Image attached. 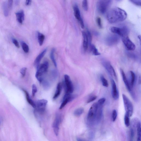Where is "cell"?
<instances>
[{"instance_id":"1","label":"cell","mask_w":141,"mask_h":141,"mask_svg":"<svg viewBox=\"0 0 141 141\" xmlns=\"http://www.w3.org/2000/svg\"><path fill=\"white\" fill-rule=\"evenodd\" d=\"M127 17V13L125 11L118 7L111 9L107 11L106 14V19L111 24L123 21Z\"/></svg>"},{"instance_id":"2","label":"cell","mask_w":141,"mask_h":141,"mask_svg":"<svg viewBox=\"0 0 141 141\" xmlns=\"http://www.w3.org/2000/svg\"><path fill=\"white\" fill-rule=\"evenodd\" d=\"M98 107L97 103H95L90 107L87 117V122L89 125H93L95 124Z\"/></svg>"},{"instance_id":"3","label":"cell","mask_w":141,"mask_h":141,"mask_svg":"<svg viewBox=\"0 0 141 141\" xmlns=\"http://www.w3.org/2000/svg\"><path fill=\"white\" fill-rule=\"evenodd\" d=\"M112 0H98L97 8L98 12L102 14L106 12L112 3Z\"/></svg>"},{"instance_id":"4","label":"cell","mask_w":141,"mask_h":141,"mask_svg":"<svg viewBox=\"0 0 141 141\" xmlns=\"http://www.w3.org/2000/svg\"><path fill=\"white\" fill-rule=\"evenodd\" d=\"M49 66V63L47 62H45L39 65L37 68V70L35 77L40 82H42L43 80V76L47 72Z\"/></svg>"},{"instance_id":"5","label":"cell","mask_w":141,"mask_h":141,"mask_svg":"<svg viewBox=\"0 0 141 141\" xmlns=\"http://www.w3.org/2000/svg\"><path fill=\"white\" fill-rule=\"evenodd\" d=\"M124 107L126 113L129 117L132 116L133 112V107L132 103L125 94H122Z\"/></svg>"},{"instance_id":"6","label":"cell","mask_w":141,"mask_h":141,"mask_svg":"<svg viewBox=\"0 0 141 141\" xmlns=\"http://www.w3.org/2000/svg\"><path fill=\"white\" fill-rule=\"evenodd\" d=\"M110 30L112 33L122 37L127 36L129 32V29L126 27H111Z\"/></svg>"},{"instance_id":"7","label":"cell","mask_w":141,"mask_h":141,"mask_svg":"<svg viewBox=\"0 0 141 141\" xmlns=\"http://www.w3.org/2000/svg\"><path fill=\"white\" fill-rule=\"evenodd\" d=\"M122 40L124 45L128 50L133 51L136 49V46L131 41L128 36L122 37Z\"/></svg>"},{"instance_id":"8","label":"cell","mask_w":141,"mask_h":141,"mask_svg":"<svg viewBox=\"0 0 141 141\" xmlns=\"http://www.w3.org/2000/svg\"><path fill=\"white\" fill-rule=\"evenodd\" d=\"M73 9L74 15L75 17L80 24L82 28L84 29L85 27L84 23L81 16L80 11L79 10L78 6L77 4L74 5L73 7Z\"/></svg>"},{"instance_id":"9","label":"cell","mask_w":141,"mask_h":141,"mask_svg":"<svg viewBox=\"0 0 141 141\" xmlns=\"http://www.w3.org/2000/svg\"><path fill=\"white\" fill-rule=\"evenodd\" d=\"M66 90V93L71 94L74 90L73 86L70 77L66 75L64 76Z\"/></svg>"},{"instance_id":"10","label":"cell","mask_w":141,"mask_h":141,"mask_svg":"<svg viewBox=\"0 0 141 141\" xmlns=\"http://www.w3.org/2000/svg\"><path fill=\"white\" fill-rule=\"evenodd\" d=\"M47 101L45 99L38 100L35 103L36 108L37 110L40 112H43L45 110Z\"/></svg>"},{"instance_id":"11","label":"cell","mask_w":141,"mask_h":141,"mask_svg":"<svg viewBox=\"0 0 141 141\" xmlns=\"http://www.w3.org/2000/svg\"><path fill=\"white\" fill-rule=\"evenodd\" d=\"M61 121V118L60 115L57 114L53 126L54 131L56 136H57L59 134V127Z\"/></svg>"},{"instance_id":"12","label":"cell","mask_w":141,"mask_h":141,"mask_svg":"<svg viewBox=\"0 0 141 141\" xmlns=\"http://www.w3.org/2000/svg\"><path fill=\"white\" fill-rule=\"evenodd\" d=\"M75 97V96L72 95L71 94L66 93L65 95L63 98L62 103L59 109H62L67 104L73 100Z\"/></svg>"},{"instance_id":"13","label":"cell","mask_w":141,"mask_h":141,"mask_svg":"<svg viewBox=\"0 0 141 141\" xmlns=\"http://www.w3.org/2000/svg\"><path fill=\"white\" fill-rule=\"evenodd\" d=\"M103 66L111 76H113L117 79L116 74L113 67L111 65L110 63L107 62H104L103 63Z\"/></svg>"},{"instance_id":"14","label":"cell","mask_w":141,"mask_h":141,"mask_svg":"<svg viewBox=\"0 0 141 141\" xmlns=\"http://www.w3.org/2000/svg\"><path fill=\"white\" fill-rule=\"evenodd\" d=\"M112 86V97L115 100H117L119 97V94L115 82L113 79L111 80Z\"/></svg>"},{"instance_id":"15","label":"cell","mask_w":141,"mask_h":141,"mask_svg":"<svg viewBox=\"0 0 141 141\" xmlns=\"http://www.w3.org/2000/svg\"><path fill=\"white\" fill-rule=\"evenodd\" d=\"M120 71L121 72L122 79H123L124 82L125 83L126 88H127L128 90L130 93L131 94V95L134 98V95L133 93L132 92L131 87L130 86V85L128 82V81L127 77H126L125 73H124L123 70L122 69H120Z\"/></svg>"},{"instance_id":"16","label":"cell","mask_w":141,"mask_h":141,"mask_svg":"<svg viewBox=\"0 0 141 141\" xmlns=\"http://www.w3.org/2000/svg\"><path fill=\"white\" fill-rule=\"evenodd\" d=\"M107 39V43L108 45H112L117 43L119 38L116 35H112L109 36Z\"/></svg>"},{"instance_id":"17","label":"cell","mask_w":141,"mask_h":141,"mask_svg":"<svg viewBox=\"0 0 141 141\" xmlns=\"http://www.w3.org/2000/svg\"><path fill=\"white\" fill-rule=\"evenodd\" d=\"M47 49H45L41 53L36 57L34 62V65L37 68L40 65L41 60L44 57L47 52Z\"/></svg>"},{"instance_id":"18","label":"cell","mask_w":141,"mask_h":141,"mask_svg":"<svg viewBox=\"0 0 141 141\" xmlns=\"http://www.w3.org/2000/svg\"><path fill=\"white\" fill-rule=\"evenodd\" d=\"M83 38V46L85 51H86L88 49V40L86 32L84 31L82 32Z\"/></svg>"},{"instance_id":"19","label":"cell","mask_w":141,"mask_h":141,"mask_svg":"<svg viewBox=\"0 0 141 141\" xmlns=\"http://www.w3.org/2000/svg\"><path fill=\"white\" fill-rule=\"evenodd\" d=\"M17 19L18 22L20 24H23L24 20L25 14L24 11L21 10L16 13Z\"/></svg>"},{"instance_id":"20","label":"cell","mask_w":141,"mask_h":141,"mask_svg":"<svg viewBox=\"0 0 141 141\" xmlns=\"http://www.w3.org/2000/svg\"><path fill=\"white\" fill-rule=\"evenodd\" d=\"M24 93L26 96V99L28 102L32 106L33 108H36V105H35V103L34 101H33V100L31 99L30 96H29V94L26 90H25L23 89Z\"/></svg>"},{"instance_id":"21","label":"cell","mask_w":141,"mask_h":141,"mask_svg":"<svg viewBox=\"0 0 141 141\" xmlns=\"http://www.w3.org/2000/svg\"><path fill=\"white\" fill-rule=\"evenodd\" d=\"M62 89V85L60 82L58 83L57 86V90L54 96H53V99L55 100L57 99L60 95Z\"/></svg>"},{"instance_id":"22","label":"cell","mask_w":141,"mask_h":141,"mask_svg":"<svg viewBox=\"0 0 141 141\" xmlns=\"http://www.w3.org/2000/svg\"><path fill=\"white\" fill-rule=\"evenodd\" d=\"M38 43L40 46H42L43 44L45 39V36L42 33L38 32Z\"/></svg>"},{"instance_id":"23","label":"cell","mask_w":141,"mask_h":141,"mask_svg":"<svg viewBox=\"0 0 141 141\" xmlns=\"http://www.w3.org/2000/svg\"><path fill=\"white\" fill-rule=\"evenodd\" d=\"M137 141H140L141 140V122L138 121L137 127Z\"/></svg>"},{"instance_id":"24","label":"cell","mask_w":141,"mask_h":141,"mask_svg":"<svg viewBox=\"0 0 141 141\" xmlns=\"http://www.w3.org/2000/svg\"><path fill=\"white\" fill-rule=\"evenodd\" d=\"M91 51L92 54L95 56H98L100 55L101 54L98 52V49H96L95 46L93 44H91L90 46Z\"/></svg>"},{"instance_id":"25","label":"cell","mask_w":141,"mask_h":141,"mask_svg":"<svg viewBox=\"0 0 141 141\" xmlns=\"http://www.w3.org/2000/svg\"><path fill=\"white\" fill-rule=\"evenodd\" d=\"M84 112V109L83 108H79L76 109L74 111V114L76 116L79 117Z\"/></svg>"},{"instance_id":"26","label":"cell","mask_w":141,"mask_h":141,"mask_svg":"<svg viewBox=\"0 0 141 141\" xmlns=\"http://www.w3.org/2000/svg\"><path fill=\"white\" fill-rule=\"evenodd\" d=\"M55 49L54 48H53V49L52 50L51 53H50V57L54 65L56 67H57V64L56 61L55 59V58L54 57V52Z\"/></svg>"},{"instance_id":"27","label":"cell","mask_w":141,"mask_h":141,"mask_svg":"<svg viewBox=\"0 0 141 141\" xmlns=\"http://www.w3.org/2000/svg\"><path fill=\"white\" fill-rule=\"evenodd\" d=\"M129 116L127 113H125V117H124V123L126 127H128L130 125V122Z\"/></svg>"},{"instance_id":"28","label":"cell","mask_w":141,"mask_h":141,"mask_svg":"<svg viewBox=\"0 0 141 141\" xmlns=\"http://www.w3.org/2000/svg\"><path fill=\"white\" fill-rule=\"evenodd\" d=\"M3 7L4 15L6 17L8 16L9 14V8L7 4L6 3H4L3 4Z\"/></svg>"},{"instance_id":"29","label":"cell","mask_w":141,"mask_h":141,"mask_svg":"<svg viewBox=\"0 0 141 141\" xmlns=\"http://www.w3.org/2000/svg\"><path fill=\"white\" fill-rule=\"evenodd\" d=\"M100 78L103 86L105 87H108V83L106 79L103 76H101Z\"/></svg>"},{"instance_id":"30","label":"cell","mask_w":141,"mask_h":141,"mask_svg":"<svg viewBox=\"0 0 141 141\" xmlns=\"http://www.w3.org/2000/svg\"><path fill=\"white\" fill-rule=\"evenodd\" d=\"M22 48L23 51L26 53H27L29 51V47L24 42H22Z\"/></svg>"},{"instance_id":"31","label":"cell","mask_w":141,"mask_h":141,"mask_svg":"<svg viewBox=\"0 0 141 141\" xmlns=\"http://www.w3.org/2000/svg\"><path fill=\"white\" fill-rule=\"evenodd\" d=\"M131 75V84L132 87H133L134 84L135 80V74L132 71H130Z\"/></svg>"},{"instance_id":"32","label":"cell","mask_w":141,"mask_h":141,"mask_svg":"<svg viewBox=\"0 0 141 141\" xmlns=\"http://www.w3.org/2000/svg\"><path fill=\"white\" fill-rule=\"evenodd\" d=\"M82 7L83 10L87 11L88 10V0H83L82 2Z\"/></svg>"},{"instance_id":"33","label":"cell","mask_w":141,"mask_h":141,"mask_svg":"<svg viewBox=\"0 0 141 141\" xmlns=\"http://www.w3.org/2000/svg\"><path fill=\"white\" fill-rule=\"evenodd\" d=\"M86 33H87V36H88V45H89L90 46L91 44V42H92V35L91 34V33L90 31L88 30L87 31Z\"/></svg>"},{"instance_id":"34","label":"cell","mask_w":141,"mask_h":141,"mask_svg":"<svg viewBox=\"0 0 141 141\" xmlns=\"http://www.w3.org/2000/svg\"><path fill=\"white\" fill-rule=\"evenodd\" d=\"M133 4L138 6H141V0H129Z\"/></svg>"},{"instance_id":"35","label":"cell","mask_w":141,"mask_h":141,"mask_svg":"<svg viewBox=\"0 0 141 141\" xmlns=\"http://www.w3.org/2000/svg\"><path fill=\"white\" fill-rule=\"evenodd\" d=\"M118 115V113L115 109L113 111L112 113V121L114 122L116 121Z\"/></svg>"},{"instance_id":"36","label":"cell","mask_w":141,"mask_h":141,"mask_svg":"<svg viewBox=\"0 0 141 141\" xmlns=\"http://www.w3.org/2000/svg\"><path fill=\"white\" fill-rule=\"evenodd\" d=\"M37 91V89L36 85L33 84L32 86V95L33 97H34Z\"/></svg>"},{"instance_id":"37","label":"cell","mask_w":141,"mask_h":141,"mask_svg":"<svg viewBox=\"0 0 141 141\" xmlns=\"http://www.w3.org/2000/svg\"><path fill=\"white\" fill-rule=\"evenodd\" d=\"M27 68L26 67H24L22 68L20 70V73L21 74L22 77H24L26 75V72Z\"/></svg>"},{"instance_id":"38","label":"cell","mask_w":141,"mask_h":141,"mask_svg":"<svg viewBox=\"0 0 141 141\" xmlns=\"http://www.w3.org/2000/svg\"><path fill=\"white\" fill-rule=\"evenodd\" d=\"M97 96H91L89 98L88 101H87V103H89L92 102V101L95 100L97 98Z\"/></svg>"},{"instance_id":"39","label":"cell","mask_w":141,"mask_h":141,"mask_svg":"<svg viewBox=\"0 0 141 141\" xmlns=\"http://www.w3.org/2000/svg\"><path fill=\"white\" fill-rule=\"evenodd\" d=\"M106 100L105 98H101L98 100L97 103L99 105H103L105 103Z\"/></svg>"},{"instance_id":"40","label":"cell","mask_w":141,"mask_h":141,"mask_svg":"<svg viewBox=\"0 0 141 141\" xmlns=\"http://www.w3.org/2000/svg\"><path fill=\"white\" fill-rule=\"evenodd\" d=\"M96 22L98 27L100 28H101L102 26V24L101 23V18H98L96 19Z\"/></svg>"},{"instance_id":"41","label":"cell","mask_w":141,"mask_h":141,"mask_svg":"<svg viewBox=\"0 0 141 141\" xmlns=\"http://www.w3.org/2000/svg\"><path fill=\"white\" fill-rule=\"evenodd\" d=\"M13 4V0H8L7 5L9 9L12 8Z\"/></svg>"},{"instance_id":"42","label":"cell","mask_w":141,"mask_h":141,"mask_svg":"<svg viewBox=\"0 0 141 141\" xmlns=\"http://www.w3.org/2000/svg\"><path fill=\"white\" fill-rule=\"evenodd\" d=\"M13 43L14 44V45L18 48L20 47V46L19 43H18V41L15 39H14L13 40Z\"/></svg>"},{"instance_id":"43","label":"cell","mask_w":141,"mask_h":141,"mask_svg":"<svg viewBox=\"0 0 141 141\" xmlns=\"http://www.w3.org/2000/svg\"><path fill=\"white\" fill-rule=\"evenodd\" d=\"M31 0H26L25 2V4L27 6H29L30 5L31 3Z\"/></svg>"},{"instance_id":"44","label":"cell","mask_w":141,"mask_h":141,"mask_svg":"<svg viewBox=\"0 0 141 141\" xmlns=\"http://www.w3.org/2000/svg\"><path fill=\"white\" fill-rule=\"evenodd\" d=\"M138 82L140 84H141V77L140 76L139 78V80H138Z\"/></svg>"},{"instance_id":"45","label":"cell","mask_w":141,"mask_h":141,"mask_svg":"<svg viewBox=\"0 0 141 141\" xmlns=\"http://www.w3.org/2000/svg\"><path fill=\"white\" fill-rule=\"evenodd\" d=\"M138 37L139 39L140 40V43L141 44V36L140 35H139V36H138Z\"/></svg>"},{"instance_id":"46","label":"cell","mask_w":141,"mask_h":141,"mask_svg":"<svg viewBox=\"0 0 141 141\" xmlns=\"http://www.w3.org/2000/svg\"><path fill=\"white\" fill-rule=\"evenodd\" d=\"M1 120L0 118V126L1 125Z\"/></svg>"}]
</instances>
